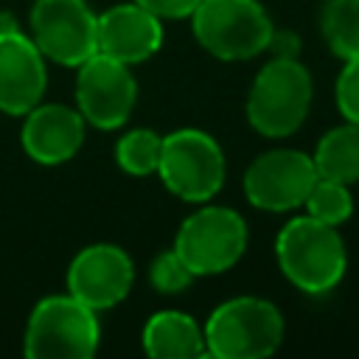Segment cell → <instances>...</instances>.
<instances>
[{
	"instance_id": "6da1fadb",
	"label": "cell",
	"mask_w": 359,
	"mask_h": 359,
	"mask_svg": "<svg viewBox=\"0 0 359 359\" xmlns=\"http://www.w3.org/2000/svg\"><path fill=\"white\" fill-rule=\"evenodd\" d=\"M275 255L280 272L309 294L331 292L348 266L345 244L337 227L309 213L280 227L275 238Z\"/></svg>"
},
{
	"instance_id": "7a4b0ae2",
	"label": "cell",
	"mask_w": 359,
	"mask_h": 359,
	"mask_svg": "<svg viewBox=\"0 0 359 359\" xmlns=\"http://www.w3.org/2000/svg\"><path fill=\"white\" fill-rule=\"evenodd\" d=\"M283 339V317L264 297H233L205 323V351L219 359H261Z\"/></svg>"
},
{
	"instance_id": "3957f363",
	"label": "cell",
	"mask_w": 359,
	"mask_h": 359,
	"mask_svg": "<svg viewBox=\"0 0 359 359\" xmlns=\"http://www.w3.org/2000/svg\"><path fill=\"white\" fill-rule=\"evenodd\" d=\"M101 339L98 317L90 306L67 294L42 297L25 325L22 351L34 359H87Z\"/></svg>"
},
{
	"instance_id": "277c9868",
	"label": "cell",
	"mask_w": 359,
	"mask_h": 359,
	"mask_svg": "<svg viewBox=\"0 0 359 359\" xmlns=\"http://www.w3.org/2000/svg\"><path fill=\"white\" fill-rule=\"evenodd\" d=\"M311 76L300 59L275 56L266 62L247 95V121L258 135L286 137L309 115Z\"/></svg>"
},
{
	"instance_id": "5b68a950",
	"label": "cell",
	"mask_w": 359,
	"mask_h": 359,
	"mask_svg": "<svg viewBox=\"0 0 359 359\" xmlns=\"http://www.w3.org/2000/svg\"><path fill=\"white\" fill-rule=\"evenodd\" d=\"M191 28L208 53L227 62L258 56L275 31L258 0H202L191 14Z\"/></svg>"
},
{
	"instance_id": "8992f818",
	"label": "cell",
	"mask_w": 359,
	"mask_h": 359,
	"mask_svg": "<svg viewBox=\"0 0 359 359\" xmlns=\"http://www.w3.org/2000/svg\"><path fill=\"white\" fill-rule=\"evenodd\" d=\"M157 174L174 196L185 202H208L224 182L222 146L202 129H177L163 137Z\"/></svg>"
},
{
	"instance_id": "52a82bcc",
	"label": "cell",
	"mask_w": 359,
	"mask_h": 359,
	"mask_svg": "<svg viewBox=\"0 0 359 359\" xmlns=\"http://www.w3.org/2000/svg\"><path fill=\"white\" fill-rule=\"evenodd\" d=\"M247 247V224L233 208L205 205L191 213L174 238V250L194 275H219L230 269Z\"/></svg>"
},
{
	"instance_id": "ba28073f",
	"label": "cell",
	"mask_w": 359,
	"mask_h": 359,
	"mask_svg": "<svg viewBox=\"0 0 359 359\" xmlns=\"http://www.w3.org/2000/svg\"><path fill=\"white\" fill-rule=\"evenodd\" d=\"M95 14L84 0H34L31 39L45 59L79 67L95 48Z\"/></svg>"
},
{
	"instance_id": "9c48e42d",
	"label": "cell",
	"mask_w": 359,
	"mask_h": 359,
	"mask_svg": "<svg viewBox=\"0 0 359 359\" xmlns=\"http://www.w3.org/2000/svg\"><path fill=\"white\" fill-rule=\"evenodd\" d=\"M137 98V81L129 65L107 56L93 53L79 65L76 76V104L84 121L98 129H118Z\"/></svg>"
},
{
	"instance_id": "30bf717a",
	"label": "cell",
	"mask_w": 359,
	"mask_h": 359,
	"mask_svg": "<svg viewBox=\"0 0 359 359\" xmlns=\"http://www.w3.org/2000/svg\"><path fill=\"white\" fill-rule=\"evenodd\" d=\"M317 182L314 160L297 149H275L250 163L244 174L247 199L269 213L294 210Z\"/></svg>"
},
{
	"instance_id": "8fae6325",
	"label": "cell",
	"mask_w": 359,
	"mask_h": 359,
	"mask_svg": "<svg viewBox=\"0 0 359 359\" xmlns=\"http://www.w3.org/2000/svg\"><path fill=\"white\" fill-rule=\"evenodd\" d=\"M132 280V258L115 244H90L67 266V292L93 311L118 306L129 294Z\"/></svg>"
},
{
	"instance_id": "7c38bea8",
	"label": "cell",
	"mask_w": 359,
	"mask_h": 359,
	"mask_svg": "<svg viewBox=\"0 0 359 359\" xmlns=\"http://www.w3.org/2000/svg\"><path fill=\"white\" fill-rule=\"evenodd\" d=\"M48 84L45 56L22 31L0 34V112L25 115Z\"/></svg>"
},
{
	"instance_id": "4fadbf2b",
	"label": "cell",
	"mask_w": 359,
	"mask_h": 359,
	"mask_svg": "<svg viewBox=\"0 0 359 359\" xmlns=\"http://www.w3.org/2000/svg\"><path fill=\"white\" fill-rule=\"evenodd\" d=\"M163 45V22L137 3L107 8L95 20V48L123 65L151 59Z\"/></svg>"
},
{
	"instance_id": "5bb4252c",
	"label": "cell",
	"mask_w": 359,
	"mask_h": 359,
	"mask_svg": "<svg viewBox=\"0 0 359 359\" xmlns=\"http://www.w3.org/2000/svg\"><path fill=\"white\" fill-rule=\"evenodd\" d=\"M84 143V118L65 104H36L25 112L22 149L34 163L59 165L76 157Z\"/></svg>"
},
{
	"instance_id": "9a60e30c",
	"label": "cell",
	"mask_w": 359,
	"mask_h": 359,
	"mask_svg": "<svg viewBox=\"0 0 359 359\" xmlns=\"http://www.w3.org/2000/svg\"><path fill=\"white\" fill-rule=\"evenodd\" d=\"M143 351L154 359L208 356L205 331L185 311H157L143 325Z\"/></svg>"
},
{
	"instance_id": "2e32d148",
	"label": "cell",
	"mask_w": 359,
	"mask_h": 359,
	"mask_svg": "<svg viewBox=\"0 0 359 359\" xmlns=\"http://www.w3.org/2000/svg\"><path fill=\"white\" fill-rule=\"evenodd\" d=\"M317 177L337 182H359V123H342L331 129L311 154Z\"/></svg>"
},
{
	"instance_id": "e0dca14e",
	"label": "cell",
	"mask_w": 359,
	"mask_h": 359,
	"mask_svg": "<svg viewBox=\"0 0 359 359\" xmlns=\"http://www.w3.org/2000/svg\"><path fill=\"white\" fill-rule=\"evenodd\" d=\"M323 34L339 59H359V0H328L323 8Z\"/></svg>"
},
{
	"instance_id": "ac0fdd59",
	"label": "cell",
	"mask_w": 359,
	"mask_h": 359,
	"mask_svg": "<svg viewBox=\"0 0 359 359\" xmlns=\"http://www.w3.org/2000/svg\"><path fill=\"white\" fill-rule=\"evenodd\" d=\"M160 149H163V137L157 132L132 129L115 143V163L132 177H146L157 171Z\"/></svg>"
},
{
	"instance_id": "d6986e66",
	"label": "cell",
	"mask_w": 359,
	"mask_h": 359,
	"mask_svg": "<svg viewBox=\"0 0 359 359\" xmlns=\"http://www.w3.org/2000/svg\"><path fill=\"white\" fill-rule=\"evenodd\" d=\"M303 205L309 208V216H314L325 224H334V227L348 222L353 213V196H351L348 185L337 182V180H323V177H317V182L311 185Z\"/></svg>"
},
{
	"instance_id": "ffe728a7",
	"label": "cell",
	"mask_w": 359,
	"mask_h": 359,
	"mask_svg": "<svg viewBox=\"0 0 359 359\" xmlns=\"http://www.w3.org/2000/svg\"><path fill=\"white\" fill-rule=\"evenodd\" d=\"M194 272L188 269V264L180 258L177 250H165L151 261L149 269V280L160 294H177L182 289H188L194 283Z\"/></svg>"
},
{
	"instance_id": "44dd1931",
	"label": "cell",
	"mask_w": 359,
	"mask_h": 359,
	"mask_svg": "<svg viewBox=\"0 0 359 359\" xmlns=\"http://www.w3.org/2000/svg\"><path fill=\"white\" fill-rule=\"evenodd\" d=\"M337 107L345 115V121L359 123V59L345 62L337 79Z\"/></svg>"
},
{
	"instance_id": "7402d4cb",
	"label": "cell",
	"mask_w": 359,
	"mask_h": 359,
	"mask_svg": "<svg viewBox=\"0 0 359 359\" xmlns=\"http://www.w3.org/2000/svg\"><path fill=\"white\" fill-rule=\"evenodd\" d=\"M135 3L160 20H185L196 11V6L202 0H135Z\"/></svg>"
},
{
	"instance_id": "603a6c76",
	"label": "cell",
	"mask_w": 359,
	"mask_h": 359,
	"mask_svg": "<svg viewBox=\"0 0 359 359\" xmlns=\"http://www.w3.org/2000/svg\"><path fill=\"white\" fill-rule=\"evenodd\" d=\"M266 50H272L280 59H297V36L292 31H272Z\"/></svg>"
},
{
	"instance_id": "cb8c5ba5",
	"label": "cell",
	"mask_w": 359,
	"mask_h": 359,
	"mask_svg": "<svg viewBox=\"0 0 359 359\" xmlns=\"http://www.w3.org/2000/svg\"><path fill=\"white\" fill-rule=\"evenodd\" d=\"M6 31H20V25H17L14 14H8V11H0V34H6Z\"/></svg>"
}]
</instances>
